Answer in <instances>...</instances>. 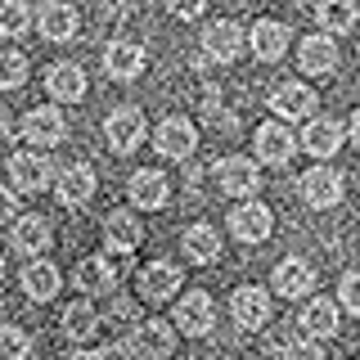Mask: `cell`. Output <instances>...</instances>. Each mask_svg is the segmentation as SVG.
Wrapping results in <instances>:
<instances>
[{
  "label": "cell",
  "mask_w": 360,
  "mask_h": 360,
  "mask_svg": "<svg viewBox=\"0 0 360 360\" xmlns=\"http://www.w3.org/2000/svg\"><path fill=\"white\" fill-rule=\"evenodd\" d=\"M9 185L18 189V194H45V189L54 185V167L50 158L41 149H18L9 158Z\"/></svg>",
  "instance_id": "1"
},
{
  "label": "cell",
  "mask_w": 360,
  "mask_h": 360,
  "mask_svg": "<svg viewBox=\"0 0 360 360\" xmlns=\"http://www.w3.org/2000/svg\"><path fill=\"white\" fill-rule=\"evenodd\" d=\"M172 324H176V329L185 333V338H207V333H212V324H217V302H212L202 288L185 292V297L176 302Z\"/></svg>",
  "instance_id": "2"
},
{
  "label": "cell",
  "mask_w": 360,
  "mask_h": 360,
  "mask_svg": "<svg viewBox=\"0 0 360 360\" xmlns=\"http://www.w3.org/2000/svg\"><path fill=\"white\" fill-rule=\"evenodd\" d=\"M18 135L27 144H37V149H54V144H63L68 135V117L59 108H27L18 122Z\"/></svg>",
  "instance_id": "3"
},
{
  "label": "cell",
  "mask_w": 360,
  "mask_h": 360,
  "mask_svg": "<svg viewBox=\"0 0 360 360\" xmlns=\"http://www.w3.org/2000/svg\"><path fill=\"white\" fill-rule=\"evenodd\" d=\"M104 140L112 153H135L144 144V112L140 108H112L104 117Z\"/></svg>",
  "instance_id": "4"
},
{
  "label": "cell",
  "mask_w": 360,
  "mask_h": 360,
  "mask_svg": "<svg viewBox=\"0 0 360 360\" xmlns=\"http://www.w3.org/2000/svg\"><path fill=\"white\" fill-rule=\"evenodd\" d=\"M131 347L140 352V360H167L176 352V324H167V320H135L131 324Z\"/></svg>",
  "instance_id": "5"
},
{
  "label": "cell",
  "mask_w": 360,
  "mask_h": 360,
  "mask_svg": "<svg viewBox=\"0 0 360 360\" xmlns=\"http://www.w3.org/2000/svg\"><path fill=\"white\" fill-rule=\"evenodd\" d=\"M122 270H127V252H117V262H108V257H86V262H77V270H72V284L82 292H112Z\"/></svg>",
  "instance_id": "6"
},
{
  "label": "cell",
  "mask_w": 360,
  "mask_h": 360,
  "mask_svg": "<svg viewBox=\"0 0 360 360\" xmlns=\"http://www.w3.org/2000/svg\"><path fill=\"white\" fill-rule=\"evenodd\" d=\"M217 185H221V194H230V198H252L257 189H262V172H257L252 158H221Z\"/></svg>",
  "instance_id": "7"
},
{
  "label": "cell",
  "mask_w": 360,
  "mask_h": 360,
  "mask_svg": "<svg viewBox=\"0 0 360 360\" xmlns=\"http://www.w3.org/2000/svg\"><path fill=\"white\" fill-rule=\"evenodd\" d=\"M252 149H257V158H262V162L284 167L288 158L297 153V135L284 127V117H279V122H262V127H257V135H252Z\"/></svg>",
  "instance_id": "8"
},
{
  "label": "cell",
  "mask_w": 360,
  "mask_h": 360,
  "mask_svg": "<svg viewBox=\"0 0 360 360\" xmlns=\"http://www.w3.org/2000/svg\"><path fill=\"white\" fill-rule=\"evenodd\" d=\"M230 315H234V324H239V329H248V333L266 329V324H270V292L257 288V284H243V288L230 297Z\"/></svg>",
  "instance_id": "9"
},
{
  "label": "cell",
  "mask_w": 360,
  "mask_h": 360,
  "mask_svg": "<svg viewBox=\"0 0 360 360\" xmlns=\"http://www.w3.org/2000/svg\"><path fill=\"white\" fill-rule=\"evenodd\" d=\"M54 194H59L63 207H86L95 198V167L90 162H68L59 180H54Z\"/></svg>",
  "instance_id": "10"
},
{
  "label": "cell",
  "mask_w": 360,
  "mask_h": 360,
  "mask_svg": "<svg viewBox=\"0 0 360 360\" xmlns=\"http://www.w3.org/2000/svg\"><path fill=\"white\" fill-rule=\"evenodd\" d=\"M243 45H248L243 27H239V22H230V18L212 22V27L202 32V54H207V59H217V63H234L243 54Z\"/></svg>",
  "instance_id": "11"
},
{
  "label": "cell",
  "mask_w": 360,
  "mask_h": 360,
  "mask_svg": "<svg viewBox=\"0 0 360 360\" xmlns=\"http://www.w3.org/2000/svg\"><path fill=\"white\" fill-rule=\"evenodd\" d=\"M230 230H234V239H243V243H266L270 230H275V212H270L266 202H243V207L230 212Z\"/></svg>",
  "instance_id": "12"
},
{
  "label": "cell",
  "mask_w": 360,
  "mask_h": 360,
  "mask_svg": "<svg viewBox=\"0 0 360 360\" xmlns=\"http://www.w3.org/2000/svg\"><path fill=\"white\" fill-rule=\"evenodd\" d=\"M37 27L45 41H72L82 32V14H77L68 0H45L37 9Z\"/></svg>",
  "instance_id": "13"
},
{
  "label": "cell",
  "mask_w": 360,
  "mask_h": 360,
  "mask_svg": "<svg viewBox=\"0 0 360 360\" xmlns=\"http://www.w3.org/2000/svg\"><path fill=\"white\" fill-rule=\"evenodd\" d=\"M194 144H198V131H194V122L189 117H167L162 127L153 131V149L162 153V158H189L194 153Z\"/></svg>",
  "instance_id": "14"
},
{
  "label": "cell",
  "mask_w": 360,
  "mask_h": 360,
  "mask_svg": "<svg viewBox=\"0 0 360 360\" xmlns=\"http://www.w3.org/2000/svg\"><path fill=\"white\" fill-rule=\"evenodd\" d=\"M270 112H275V117H284V122L311 117V112H315V90L311 86H297V82L275 86V90H270Z\"/></svg>",
  "instance_id": "15"
},
{
  "label": "cell",
  "mask_w": 360,
  "mask_h": 360,
  "mask_svg": "<svg viewBox=\"0 0 360 360\" xmlns=\"http://www.w3.org/2000/svg\"><path fill=\"white\" fill-rule=\"evenodd\" d=\"M302 198L311 202V207H338L342 202V176L333 172V167H315V172L302 176Z\"/></svg>",
  "instance_id": "16"
},
{
  "label": "cell",
  "mask_w": 360,
  "mask_h": 360,
  "mask_svg": "<svg viewBox=\"0 0 360 360\" xmlns=\"http://www.w3.org/2000/svg\"><path fill=\"white\" fill-rule=\"evenodd\" d=\"M104 72L112 82H135L144 72V50L135 41H108L104 50Z\"/></svg>",
  "instance_id": "17"
},
{
  "label": "cell",
  "mask_w": 360,
  "mask_h": 360,
  "mask_svg": "<svg viewBox=\"0 0 360 360\" xmlns=\"http://www.w3.org/2000/svg\"><path fill=\"white\" fill-rule=\"evenodd\" d=\"M104 239L112 252H135L144 243V221L135 212H108L104 217Z\"/></svg>",
  "instance_id": "18"
},
{
  "label": "cell",
  "mask_w": 360,
  "mask_h": 360,
  "mask_svg": "<svg viewBox=\"0 0 360 360\" xmlns=\"http://www.w3.org/2000/svg\"><path fill=\"white\" fill-rule=\"evenodd\" d=\"M176 288H180V266H172V262H149V266L140 270V297L172 302Z\"/></svg>",
  "instance_id": "19"
},
{
  "label": "cell",
  "mask_w": 360,
  "mask_h": 360,
  "mask_svg": "<svg viewBox=\"0 0 360 360\" xmlns=\"http://www.w3.org/2000/svg\"><path fill=\"white\" fill-rule=\"evenodd\" d=\"M167 198H172V185H167V176H162V172L144 167V172H135V176H131V202H135V207L158 212V207H167Z\"/></svg>",
  "instance_id": "20"
},
{
  "label": "cell",
  "mask_w": 360,
  "mask_h": 360,
  "mask_svg": "<svg viewBox=\"0 0 360 360\" xmlns=\"http://www.w3.org/2000/svg\"><path fill=\"white\" fill-rule=\"evenodd\" d=\"M302 149H307L311 158H333L338 149H342V122H333V117H311L307 131H302Z\"/></svg>",
  "instance_id": "21"
},
{
  "label": "cell",
  "mask_w": 360,
  "mask_h": 360,
  "mask_svg": "<svg viewBox=\"0 0 360 360\" xmlns=\"http://www.w3.org/2000/svg\"><path fill=\"white\" fill-rule=\"evenodd\" d=\"M275 292L279 297H307V292L315 288V270L311 262H302V257H288V262H279L275 266Z\"/></svg>",
  "instance_id": "22"
},
{
  "label": "cell",
  "mask_w": 360,
  "mask_h": 360,
  "mask_svg": "<svg viewBox=\"0 0 360 360\" xmlns=\"http://www.w3.org/2000/svg\"><path fill=\"white\" fill-rule=\"evenodd\" d=\"M297 63H302V72H311V77H329L333 68H338V45L333 37L324 32V37H307L297 45Z\"/></svg>",
  "instance_id": "23"
},
{
  "label": "cell",
  "mask_w": 360,
  "mask_h": 360,
  "mask_svg": "<svg viewBox=\"0 0 360 360\" xmlns=\"http://www.w3.org/2000/svg\"><path fill=\"white\" fill-rule=\"evenodd\" d=\"M45 90H50V99H59V104H77V99H86V72L77 63H54L50 72H45Z\"/></svg>",
  "instance_id": "24"
},
{
  "label": "cell",
  "mask_w": 360,
  "mask_h": 360,
  "mask_svg": "<svg viewBox=\"0 0 360 360\" xmlns=\"http://www.w3.org/2000/svg\"><path fill=\"white\" fill-rule=\"evenodd\" d=\"M22 292H27L32 302H50L54 292H59V266L45 262V257H32V262L22 266Z\"/></svg>",
  "instance_id": "25"
},
{
  "label": "cell",
  "mask_w": 360,
  "mask_h": 360,
  "mask_svg": "<svg viewBox=\"0 0 360 360\" xmlns=\"http://www.w3.org/2000/svg\"><path fill=\"white\" fill-rule=\"evenodd\" d=\"M252 54L262 63L284 59V54H288V27H284V22H275V18L252 22Z\"/></svg>",
  "instance_id": "26"
},
{
  "label": "cell",
  "mask_w": 360,
  "mask_h": 360,
  "mask_svg": "<svg viewBox=\"0 0 360 360\" xmlns=\"http://www.w3.org/2000/svg\"><path fill=\"white\" fill-rule=\"evenodd\" d=\"M315 18H320V27L329 32V37H347L360 22V5L356 0H320V5H315Z\"/></svg>",
  "instance_id": "27"
},
{
  "label": "cell",
  "mask_w": 360,
  "mask_h": 360,
  "mask_svg": "<svg viewBox=\"0 0 360 360\" xmlns=\"http://www.w3.org/2000/svg\"><path fill=\"white\" fill-rule=\"evenodd\" d=\"M180 248H185V257L194 266H212L221 257V234L212 230V225H189L185 239H180Z\"/></svg>",
  "instance_id": "28"
},
{
  "label": "cell",
  "mask_w": 360,
  "mask_h": 360,
  "mask_svg": "<svg viewBox=\"0 0 360 360\" xmlns=\"http://www.w3.org/2000/svg\"><path fill=\"white\" fill-rule=\"evenodd\" d=\"M50 239H54V230L45 217H18L14 221V248L18 252H50Z\"/></svg>",
  "instance_id": "29"
},
{
  "label": "cell",
  "mask_w": 360,
  "mask_h": 360,
  "mask_svg": "<svg viewBox=\"0 0 360 360\" xmlns=\"http://www.w3.org/2000/svg\"><path fill=\"white\" fill-rule=\"evenodd\" d=\"M99 329V311H95V302H72V307L63 311V333L72 338V342H86V338H95Z\"/></svg>",
  "instance_id": "30"
},
{
  "label": "cell",
  "mask_w": 360,
  "mask_h": 360,
  "mask_svg": "<svg viewBox=\"0 0 360 360\" xmlns=\"http://www.w3.org/2000/svg\"><path fill=\"white\" fill-rule=\"evenodd\" d=\"M297 324L311 338H333L338 333V307H333V302H324V297H315V302H307V311H302Z\"/></svg>",
  "instance_id": "31"
},
{
  "label": "cell",
  "mask_w": 360,
  "mask_h": 360,
  "mask_svg": "<svg viewBox=\"0 0 360 360\" xmlns=\"http://www.w3.org/2000/svg\"><path fill=\"white\" fill-rule=\"evenodd\" d=\"M37 22L27 0H0V37H22Z\"/></svg>",
  "instance_id": "32"
},
{
  "label": "cell",
  "mask_w": 360,
  "mask_h": 360,
  "mask_svg": "<svg viewBox=\"0 0 360 360\" xmlns=\"http://www.w3.org/2000/svg\"><path fill=\"white\" fill-rule=\"evenodd\" d=\"M22 82H27V54L0 50V90H18Z\"/></svg>",
  "instance_id": "33"
},
{
  "label": "cell",
  "mask_w": 360,
  "mask_h": 360,
  "mask_svg": "<svg viewBox=\"0 0 360 360\" xmlns=\"http://www.w3.org/2000/svg\"><path fill=\"white\" fill-rule=\"evenodd\" d=\"M32 338L18 329V324H0V360H27Z\"/></svg>",
  "instance_id": "34"
},
{
  "label": "cell",
  "mask_w": 360,
  "mask_h": 360,
  "mask_svg": "<svg viewBox=\"0 0 360 360\" xmlns=\"http://www.w3.org/2000/svg\"><path fill=\"white\" fill-rule=\"evenodd\" d=\"M284 360H324L320 352V338H297V342H284Z\"/></svg>",
  "instance_id": "35"
},
{
  "label": "cell",
  "mask_w": 360,
  "mask_h": 360,
  "mask_svg": "<svg viewBox=\"0 0 360 360\" xmlns=\"http://www.w3.org/2000/svg\"><path fill=\"white\" fill-rule=\"evenodd\" d=\"M338 297H342V307H347V311H360V270L342 275V288H338Z\"/></svg>",
  "instance_id": "36"
},
{
  "label": "cell",
  "mask_w": 360,
  "mask_h": 360,
  "mask_svg": "<svg viewBox=\"0 0 360 360\" xmlns=\"http://www.w3.org/2000/svg\"><path fill=\"white\" fill-rule=\"evenodd\" d=\"M18 221V189L14 185H0V225Z\"/></svg>",
  "instance_id": "37"
},
{
  "label": "cell",
  "mask_w": 360,
  "mask_h": 360,
  "mask_svg": "<svg viewBox=\"0 0 360 360\" xmlns=\"http://www.w3.org/2000/svg\"><path fill=\"white\" fill-rule=\"evenodd\" d=\"M167 9H172L176 18H202L207 0H167Z\"/></svg>",
  "instance_id": "38"
},
{
  "label": "cell",
  "mask_w": 360,
  "mask_h": 360,
  "mask_svg": "<svg viewBox=\"0 0 360 360\" xmlns=\"http://www.w3.org/2000/svg\"><path fill=\"white\" fill-rule=\"evenodd\" d=\"M99 360H140V352H135L131 338H127V342H108L104 352H99Z\"/></svg>",
  "instance_id": "39"
},
{
  "label": "cell",
  "mask_w": 360,
  "mask_h": 360,
  "mask_svg": "<svg viewBox=\"0 0 360 360\" xmlns=\"http://www.w3.org/2000/svg\"><path fill=\"white\" fill-rule=\"evenodd\" d=\"M18 127H14V117H9V112L5 108H0V135H14Z\"/></svg>",
  "instance_id": "40"
},
{
  "label": "cell",
  "mask_w": 360,
  "mask_h": 360,
  "mask_svg": "<svg viewBox=\"0 0 360 360\" xmlns=\"http://www.w3.org/2000/svg\"><path fill=\"white\" fill-rule=\"evenodd\" d=\"M347 131H352V140H356V149H360V108L352 112V127H347Z\"/></svg>",
  "instance_id": "41"
},
{
  "label": "cell",
  "mask_w": 360,
  "mask_h": 360,
  "mask_svg": "<svg viewBox=\"0 0 360 360\" xmlns=\"http://www.w3.org/2000/svg\"><path fill=\"white\" fill-rule=\"evenodd\" d=\"M68 360H99V356H90V352H72Z\"/></svg>",
  "instance_id": "42"
},
{
  "label": "cell",
  "mask_w": 360,
  "mask_h": 360,
  "mask_svg": "<svg viewBox=\"0 0 360 360\" xmlns=\"http://www.w3.org/2000/svg\"><path fill=\"white\" fill-rule=\"evenodd\" d=\"M0 275H5V257H0Z\"/></svg>",
  "instance_id": "43"
}]
</instances>
